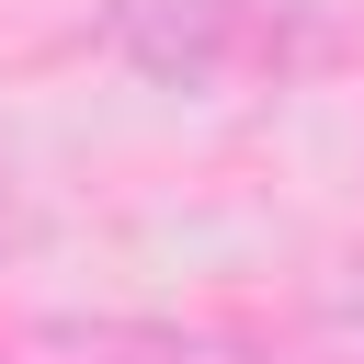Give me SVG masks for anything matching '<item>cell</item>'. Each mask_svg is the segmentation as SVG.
<instances>
[{"label":"cell","mask_w":364,"mask_h":364,"mask_svg":"<svg viewBox=\"0 0 364 364\" xmlns=\"http://www.w3.org/2000/svg\"><path fill=\"white\" fill-rule=\"evenodd\" d=\"M102 57L193 102L307 91L364 57V0H102Z\"/></svg>","instance_id":"obj_1"},{"label":"cell","mask_w":364,"mask_h":364,"mask_svg":"<svg viewBox=\"0 0 364 364\" xmlns=\"http://www.w3.org/2000/svg\"><path fill=\"white\" fill-rule=\"evenodd\" d=\"M0 364H193V330H171V318H34L0 341Z\"/></svg>","instance_id":"obj_2"}]
</instances>
